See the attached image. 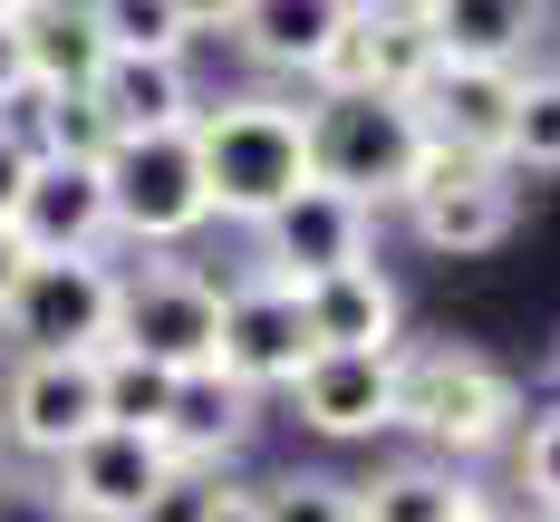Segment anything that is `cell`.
Returning <instances> with one entry per match:
<instances>
[{"instance_id":"cell-1","label":"cell","mask_w":560,"mask_h":522,"mask_svg":"<svg viewBox=\"0 0 560 522\" xmlns=\"http://www.w3.org/2000/svg\"><path fill=\"white\" fill-rule=\"evenodd\" d=\"M203 184H213V223H271L280 204L310 184V107L300 97H223L194 116Z\"/></svg>"},{"instance_id":"cell-2","label":"cell","mask_w":560,"mask_h":522,"mask_svg":"<svg viewBox=\"0 0 560 522\" xmlns=\"http://www.w3.org/2000/svg\"><path fill=\"white\" fill-rule=\"evenodd\" d=\"M435 136L416 97L377 88H310V184H338L358 204H406V184L425 174Z\"/></svg>"},{"instance_id":"cell-3","label":"cell","mask_w":560,"mask_h":522,"mask_svg":"<svg viewBox=\"0 0 560 522\" xmlns=\"http://www.w3.org/2000/svg\"><path fill=\"white\" fill-rule=\"evenodd\" d=\"M396 426L435 455H493L522 436V387L483 348H396Z\"/></svg>"},{"instance_id":"cell-4","label":"cell","mask_w":560,"mask_h":522,"mask_svg":"<svg viewBox=\"0 0 560 522\" xmlns=\"http://www.w3.org/2000/svg\"><path fill=\"white\" fill-rule=\"evenodd\" d=\"M107 223L136 242V252H174L213 223V184H203V146L194 126H165V136H116L107 146Z\"/></svg>"},{"instance_id":"cell-5","label":"cell","mask_w":560,"mask_h":522,"mask_svg":"<svg viewBox=\"0 0 560 522\" xmlns=\"http://www.w3.org/2000/svg\"><path fill=\"white\" fill-rule=\"evenodd\" d=\"M97 426H107L97 348H10V368H0V445L58 464L68 445H88Z\"/></svg>"},{"instance_id":"cell-6","label":"cell","mask_w":560,"mask_h":522,"mask_svg":"<svg viewBox=\"0 0 560 522\" xmlns=\"http://www.w3.org/2000/svg\"><path fill=\"white\" fill-rule=\"evenodd\" d=\"M358 262H377V204H358L338 184H300L271 223H252V252H242V271H261L280 290H310Z\"/></svg>"},{"instance_id":"cell-7","label":"cell","mask_w":560,"mask_h":522,"mask_svg":"<svg viewBox=\"0 0 560 522\" xmlns=\"http://www.w3.org/2000/svg\"><path fill=\"white\" fill-rule=\"evenodd\" d=\"M116 348L155 358L174 378H213V368H223V281H203L194 262H145V271H126Z\"/></svg>"},{"instance_id":"cell-8","label":"cell","mask_w":560,"mask_h":522,"mask_svg":"<svg viewBox=\"0 0 560 522\" xmlns=\"http://www.w3.org/2000/svg\"><path fill=\"white\" fill-rule=\"evenodd\" d=\"M406 232L425 242V252H493V242H512V223H522V174L503 165V155H425V174L406 184Z\"/></svg>"},{"instance_id":"cell-9","label":"cell","mask_w":560,"mask_h":522,"mask_svg":"<svg viewBox=\"0 0 560 522\" xmlns=\"http://www.w3.org/2000/svg\"><path fill=\"white\" fill-rule=\"evenodd\" d=\"M116 310H126V271L97 252H68V262H30L10 310H0V339L10 348H116Z\"/></svg>"},{"instance_id":"cell-10","label":"cell","mask_w":560,"mask_h":522,"mask_svg":"<svg viewBox=\"0 0 560 522\" xmlns=\"http://www.w3.org/2000/svg\"><path fill=\"white\" fill-rule=\"evenodd\" d=\"M174 474V455L155 436H136V426H97L88 445H68L49 464V513L58 522H136L145 513V494Z\"/></svg>"},{"instance_id":"cell-11","label":"cell","mask_w":560,"mask_h":522,"mask_svg":"<svg viewBox=\"0 0 560 522\" xmlns=\"http://www.w3.org/2000/svg\"><path fill=\"white\" fill-rule=\"evenodd\" d=\"M290 416L329 445H358V436H387L396 426V348H310V368L280 387Z\"/></svg>"},{"instance_id":"cell-12","label":"cell","mask_w":560,"mask_h":522,"mask_svg":"<svg viewBox=\"0 0 560 522\" xmlns=\"http://www.w3.org/2000/svg\"><path fill=\"white\" fill-rule=\"evenodd\" d=\"M445 68L435 49V20L425 10H396V0H348V30L319 88H377V97H416L425 78Z\"/></svg>"},{"instance_id":"cell-13","label":"cell","mask_w":560,"mask_h":522,"mask_svg":"<svg viewBox=\"0 0 560 522\" xmlns=\"http://www.w3.org/2000/svg\"><path fill=\"white\" fill-rule=\"evenodd\" d=\"M310 368V320H300V290L261 281V271H242L223 290V378L232 387H252V397H271Z\"/></svg>"},{"instance_id":"cell-14","label":"cell","mask_w":560,"mask_h":522,"mask_svg":"<svg viewBox=\"0 0 560 522\" xmlns=\"http://www.w3.org/2000/svg\"><path fill=\"white\" fill-rule=\"evenodd\" d=\"M10 232H20V252L30 262H68V252H107V165H58L39 155L30 184H20V204H10Z\"/></svg>"},{"instance_id":"cell-15","label":"cell","mask_w":560,"mask_h":522,"mask_svg":"<svg viewBox=\"0 0 560 522\" xmlns=\"http://www.w3.org/2000/svg\"><path fill=\"white\" fill-rule=\"evenodd\" d=\"M512 97H522V68H464L445 58L425 88H416V116L445 155H503L512 146Z\"/></svg>"},{"instance_id":"cell-16","label":"cell","mask_w":560,"mask_h":522,"mask_svg":"<svg viewBox=\"0 0 560 522\" xmlns=\"http://www.w3.org/2000/svg\"><path fill=\"white\" fill-rule=\"evenodd\" d=\"M338 30H348V0H242V20H232V39L252 68H271V78H329L338 58Z\"/></svg>"},{"instance_id":"cell-17","label":"cell","mask_w":560,"mask_h":522,"mask_svg":"<svg viewBox=\"0 0 560 522\" xmlns=\"http://www.w3.org/2000/svg\"><path fill=\"white\" fill-rule=\"evenodd\" d=\"M88 97L107 107L116 136H165V126H194V116H203V88H194L184 58H126V49H107V68L88 78Z\"/></svg>"},{"instance_id":"cell-18","label":"cell","mask_w":560,"mask_h":522,"mask_svg":"<svg viewBox=\"0 0 560 522\" xmlns=\"http://www.w3.org/2000/svg\"><path fill=\"white\" fill-rule=\"evenodd\" d=\"M300 320H310V348H396L406 290L377 262H358V271H329V281L300 290Z\"/></svg>"},{"instance_id":"cell-19","label":"cell","mask_w":560,"mask_h":522,"mask_svg":"<svg viewBox=\"0 0 560 522\" xmlns=\"http://www.w3.org/2000/svg\"><path fill=\"white\" fill-rule=\"evenodd\" d=\"M155 445L174 464H194V474H223V455L252 445V387H232L223 368L213 378H184L165 406V426H155Z\"/></svg>"},{"instance_id":"cell-20","label":"cell","mask_w":560,"mask_h":522,"mask_svg":"<svg viewBox=\"0 0 560 522\" xmlns=\"http://www.w3.org/2000/svg\"><path fill=\"white\" fill-rule=\"evenodd\" d=\"M551 0H445L435 10V49L464 68H532V49L551 39Z\"/></svg>"},{"instance_id":"cell-21","label":"cell","mask_w":560,"mask_h":522,"mask_svg":"<svg viewBox=\"0 0 560 522\" xmlns=\"http://www.w3.org/2000/svg\"><path fill=\"white\" fill-rule=\"evenodd\" d=\"M358 522H493V494L454 464H377L358 484Z\"/></svg>"},{"instance_id":"cell-22","label":"cell","mask_w":560,"mask_h":522,"mask_svg":"<svg viewBox=\"0 0 560 522\" xmlns=\"http://www.w3.org/2000/svg\"><path fill=\"white\" fill-rule=\"evenodd\" d=\"M20 30H30V68H39V88H88V78L107 68L97 20H88V10H68V0H30V10H20Z\"/></svg>"},{"instance_id":"cell-23","label":"cell","mask_w":560,"mask_h":522,"mask_svg":"<svg viewBox=\"0 0 560 522\" xmlns=\"http://www.w3.org/2000/svg\"><path fill=\"white\" fill-rule=\"evenodd\" d=\"M20 107H30V126H20V136H30L39 155H58V165H107L116 126H107V107H97L88 88H30Z\"/></svg>"},{"instance_id":"cell-24","label":"cell","mask_w":560,"mask_h":522,"mask_svg":"<svg viewBox=\"0 0 560 522\" xmlns=\"http://www.w3.org/2000/svg\"><path fill=\"white\" fill-rule=\"evenodd\" d=\"M97 378H107V426H136V436H155L174 406V368H155V358H136V348H97Z\"/></svg>"},{"instance_id":"cell-25","label":"cell","mask_w":560,"mask_h":522,"mask_svg":"<svg viewBox=\"0 0 560 522\" xmlns=\"http://www.w3.org/2000/svg\"><path fill=\"white\" fill-rule=\"evenodd\" d=\"M503 165H512V174H560V68H522Z\"/></svg>"},{"instance_id":"cell-26","label":"cell","mask_w":560,"mask_h":522,"mask_svg":"<svg viewBox=\"0 0 560 522\" xmlns=\"http://www.w3.org/2000/svg\"><path fill=\"white\" fill-rule=\"evenodd\" d=\"M88 20H97V39L126 49V58H184L194 49V20H184L174 0H97Z\"/></svg>"},{"instance_id":"cell-27","label":"cell","mask_w":560,"mask_h":522,"mask_svg":"<svg viewBox=\"0 0 560 522\" xmlns=\"http://www.w3.org/2000/svg\"><path fill=\"white\" fill-rule=\"evenodd\" d=\"M252 513L261 522H358V484H338V474H271L252 494Z\"/></svg>"},{"instance_id":"cell-28","label":"cell","mask_w":560,"mask_h":522,"mask_svg":"<svg viewBox=\"0 0 560 522\" xmlns=\"http://www.w3.org/2000/svg\"><path fill=\"white\" fill-rule=\"evenodd\" d=\"M512 484L532 494V513H560V406H541L512 436Z\"/></svg>"},{"instance_id":"cell-29","label":"cell","mask_w":560,"mask_h":522,"mask_svg":"<svg viewBox=\"0 0 560 522\" xmlns=\"http://www.w3.org/2000/svg\"><path fill=\"white\" fill-rule=\"evenodd\" d=\"M223 494H232L223 474H194V464H174L165 484L145 494V513H136V522H213V513H223Z\"/></svg>"},{"instance_id":"cell-30","label":"cell","mask_w":560,"mask_h":522,"mask_svg":"<svg viewBox=\"0 0 560 522\" xmlns=\"http://www.w3.org/2000/svg\"><path fill=\"white\" fill-rule=\"evenodd\" d=\"M39 88V68H30V30H20V10H0V116L20 107Z\"/></svg>"},{"instance_id":"cell-31","label":"cell","mask_w":560,"mask_h":522,"mask_svg":"<svg viewBox=\"0 0 560 522\" xmlns=\"http://www.w3.org/2000/svg\"><path fill=\"white\" fill-rule=\"evenodd\" d=\"M30 165H39V146L20 136V116H0V223H10V204H20V184H30Z\"/></svg>"},{"instance_id":"cell-32","label":"cell","mask_w":560,"mask_h":522,"mask_svg":"<svg viewBox=\"0 0 560 522\" xmlns=\"http://www.w3.org/2000/svg\"><path fill=\"white\" fill-rule=\"evenodd\" d=\"M20 271H30V252H20V232L0 223V310H10V290H20Z\"/></svg>"},{"instance_id":"cell-33","label":"cell","mask_w":560,"mask_h":522,"mask_svg":"<svg viewBox=\"0 0 560 522\" xmlns=\"http://www.w3.org/2000/svg\"><path fill=\"white\" fill-rule=\"evenodd\" d=\"M174 10H184L194 30H232V20H242V0H174Z\"/></svg>"},{"instance_id":"cell-34","label":"cell","mask_w":560,"mask_h":522,"mask_svg":"<svg viewBox=\"0 0 560 522\" xmlns=\"http://www.w3.org/2000/svg\"><path fill=\"white\" fill-rule=\"evenodd\" d=\"M213 522H261V513H252V494H223V513H213Z\"/></svg>"},{"instance_id":"cell-35","label":"cell","mask_w":560,"mask_h":522,"mask_svg":"<svg viewBox=\"0 0 560 522\" xmlns=\"http://www.w3.org/2000/svg\"><path fill=\"white\" fill-rule=\"evenodd\" d=\"M396 10H425V20H435V10H445V0H396Z\"/></svg>"},{"instance_id":"cell-36","label":"cell","mask_w":560,"mask_h":522,"mask_svg":"<svg viewBox=\"0 0 560 522\" xmlns=\"http://www.w3.org/2000/svg\"><path fill=\"white\" fill-rule=\"evenodd\" d=\"M0 10H30V0H0Z\"/></svg>"},{"instance_id":"cell-37","label":"cell","mask_w":560,"mask_h":522,"mask_svg":"<svg viewBox=\"0 0 560 522\" xmlns=\"http://www.w3.org/2000/svg\"><path fill=\"white\" fill-rule=\"evenodd\" d=\"M532 522H560V513H532Z\"/></svg>"},{"instance_id":"cell-38","label":"cell","mask_w":560,"mask_h":522,"mask_svg":"<svg viewBox=\"0 0 560 522\" xmlns=\"http://www.w3.org/2000/svg\"><path fill=\"white\" fill-rule=\"evenodd\" d=\"M551 368H560V348H551Z\"/></svg>"},{"instance_id":"cell-39","label":"cell","mask_w":560,"mask_h":522,"mask_svg":"<svg viewBox=\"0 0 560 522\" xmlns=\"http://www.w3.org/2000/svg\"><path fill=\"white\" fill-rule=\"evenodd\" d=\"M551 30H560V20H551Z\"/></svg>"}]
</instances>
